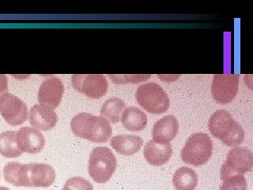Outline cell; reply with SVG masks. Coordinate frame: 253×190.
<instances>
[{
    "label": "cell",
    "instance_id": "3",
    "mask_svg": "<svg viewBox=\"0 0 253 190\" xmlns=\"http://www.w3.org/2000/svg\"><path fill=\"white\" fill-rule=\"evenodd\" d=\"M208 127L213 137L220 140L229 147L240 145L245 139L242 126L226 110H218L213 113Z\"/></svg>",
    "mask_w": 253,
    "mask_h": 190
},
{
    "label": "cell",
    "instance_id": "15",
    "mask_svg": "<svg viewBox=\"0 0 253 190\" xmlns=\"http://www.w3.org/2000/svg\"><path fill=\"white\" fill-rule=\"evenodd\" d=\"M146 161L153 166H162L169 162L172 156L171 144H161L153 140L149 141L144 148Z\"/></svg>",
    "mask_w": 253,
    "mask_h": 190
},
{
    "label": "cell",
    "instance_id": "8",
    "mask_svg": "<svg viewBox=\"0 0 253 190\" xmlns=\"http://www.w3.org/2000/svg\"><path fill=\"white\" fill-rule=\"evenodd\" d=\"M72 85L77 92L94 99L105 96L109 87L107 78L101 74H74Z\"/></svg>",
    "mask_w": 253,
    "mask_h": 190
},
{
    "label": "cell",
    "instance_id": "12",
    "mask_svg": "<svg viewBox=\"0 0 253 190\" xmlns=\"http://www.w3.org/2000/svg\"><path fill=\"white\" fill-rule=\"evenodd\" d=\"M16 141L22 153H38L45 145L43 134L33 127L20 128L18 132H16Z\"/></svg>",
    "mask_w": 253,
    "mask_h": 190
},
{
    "label": "cell",
    "instance_id": "2",
    "mask_svg": "<svg viewBox=\"0 0 253 190\" xmlns=\"http://www.w3.org/2000/svg\"><path fill=\"white\" fill-rule=\"evenodd\" d=\"M71 129L76 137L93 142H106L112 136L110 122L102 116L82 112L71 121Z\"/></svg>",
    "mask_w": 253,
    "mask_h": 190
},
{
    "label": "cell",
    "instance_id": "5",
    "mask_svg": "<svg viewBox=\"0 0 253 190\" xmlns=\"http://www.w3.org/2000/svg\"><path fill=\"white\" fill-rule=\"evenodd\" d=\"M213 154L212 141L206 133H194L190 137L181 150V160L186 164L202 166L207 163Z\"/></svg>",
    "mask_w": 253,
    "mask_h": 190
},
{
    "label": "cell",
    "instance_id": "7",
    "mask_svg": "<svg viewBox=\"0 0 253 190\" xmlns=\"http://www.w3.org/2000/svg\"><path fill=\"white\" fill-rule=\"evenodd\" d=\"M253 167V154L245 147H236L229 151L227 160L220 170L221 180L233 174H243Z\"/></svg>",
    "mask_w": 253,
    "mask_h": 190
},
{
    "label": "cell",
    "instance_id": "24",
    "mask_svg": "<svg viewBox=\"0 0 253 190\" xmlns=\"http://www.w3.org/2000/svg\"><path fill=\"white\" fill-rule=\"evenodd\" d=\"M7 91V77L4 74H0V97Z\"/></svg>",
    "mask_w": 253,
    "mask_h": 190
},
{
    "label": "cell",
    "instance_id": "18",
    "mask_svg": "<svg viewBox=\"0 0 253 190\" xmlns=\"http://www.w3.org/2000/svg\"><path fill=\"white\" fill-rule=\"evenodd\" d=\"M197 182V173L189 167H180L173 174L172 183L176 190H195Z\"/></svg>",
    "mask_w": 253,
    "mask_h": 190
},
{
    "label": "cell",
    "instance_id": "4",
    "mask_svg": "<svg viewBox=\"0 0 253 190\" xmlns=\"http://www.w3.org/2000/svg\"><path fill=\"white\" fill-rule=\"evenodd\" d=\"M117 167V161L108 147L94 148L89 157L88 171L93 181L99 184L107 183Z\"/></svg>",
    "mask_w": 253,
    "mask_h": 190
},
{
    "label": "cell",
    "instance_id": "10",
    "mask_svg": "<svg viewBox=\"0 0 253 190\" xmlns=\"http://www.w3.org/2000/svg\"><path fill=\"white\" fill-rule=\"evenodd\" d=\"M240 78L235 74H215L213 77L211 93L219 104H229L239 92Z\"/></svg>",
    "mask_w": 253,
    "mask_h": 190
},
{
    "label": "cell",
    "instance_id": "21",
    "mask_svg": "<svg viewBox=\"0 0 253 190\" xmlns=\"http://www.w3.org/2000/svg\"><path fill=\"white\" fill-rule=\"evenodd\" d=\"M220 190H247V180L242 174H233L223 180Z\"/></svg>",
    "mask_w": 253,
    "mask_h": 190
},
{
    "label": "cell",
    "instance_id": "11",
    "mask_svg": "<svg viewBox=\"0 0 253 190\" xmlns=\"http://www.w3.org/2000/svg\"><path fill=\"white\" fill-rule=\"evenodd\" d=\"M65 87L61 79L56 76L46 78L41 85L38 90V101L41 105L50 107L52 109L57 108L60 104Z\"/></svg>",
    "mask_w": 253,
    "mask_h": 190
},
{
    "label": "cell",
    "instance_id": "19",
    "mask_svg": "<svg viewBox=\"0 0 253 190\" xmlns=\"http://www.w3.org/2000/svg\"><path fill=\"white\" fill-rule=\"evenodd\" d=\"M125 109L126 102L123 99L118 97H111L101 106L100 114L111 123H118L121 121Z\"/></svg>",
    "mask_w": 253,
    "mask_h": 190
},
{
    "label": "cell",
    "instance_id": "1",
    "mask_svg": "<svg viewBox=\"0 0 253 190\" xmlns=\"http://www.w3.org/2000/svg\"><path fill=\"white\" fill-rule=\"evenodd\" d=\"M3 177L7 183L14 186L49 187L56 179V173L47 164L9 162L3 168Z\"/></svg>",
    "mask_w": 253,
    "mask_h": 190
},
{
    "label": "cell",
    "instance_id": "16",
    "mask_svg": "<svg viewBox=\"0 0 253 190\" xmlns=\"http://www.w3.org/2000/svg\"><path fill=\"white\" fill-rule=\"evenodd\" d=\"M144 144V141L134 134H120L111 140V146L122 155H133L137 153Z\"/></svg>",
    "mask_w": 253,
    "mask_h": 190
},
{
    "label": "cell",
    "instance_id": "13",
    "mask_svg": "<svg viewBox=\"0 0 253 190\" xmlns=\"http://www.w3.org/2000/svg\"><path fill=\"white\" fill-rule=\"evenodd\" d=\"M28 116L33 128L42 131L53 129L58 122V116L54 109L41 104L32 107Z\"/></svg>",
    "mask_w": 253,
    "mask_h": 190
},
{
    "label": "cell",
    "instance_id": "25",
    "mask_svg": "<svg viewBox=\"0 0 253 190\" xmlns=\"http://www.w3.org/2000/svg\"><path fill=\"white\" fill-rule=\"evenodd\" d=\"M0 190H11V189H9L7 187H3V186H0Z\"/></svg>",
    "mask_w": 253,
    "mask_h": 190
},
{
    "label": "cell",
    "instance_id": "20",
    "mask_svg": "<svg viewBox=\"0 0 253 190\" xmlns=\"http://www.w3.org/2000/svg\"><path fill=\"white\" fill-rule=\"evenodd\" d=\"M0 154L4 157L14 158L22 154L16 141L15 131H5L0 133Z\"/></svg>",
    "mask_w": 253,
    "mask_h": 190
},
{
    "label": "cell",
    "instance_id": "17",
    "mask_svg": "<svg viewBox=\"0 0 253 190\" xmlns=\"http://www.w3.org/2000/svg\"><path fill=\"white\" fill-rule=\"evenodd\" d=\"M121 120L125 128L130 131H140L145 129L148 123V118L144 111L135 107L126 108Z\"/></svg>",
    "mask_w": 253,
    "mask_h": 190
},
{
    "label": "cell",
    "instance_id": "23",
    "mask_svg": "<svg viewBox=\"0 0 253 190\" xmlns=\"http://www.w3.org/2000/svg\"><path fill=\"white\" fill-rule=\"evenodd\" d=\"M110 78L115 84H138L141 82H145L150 78V75H111Z\"/></svg>",
    "mask_w": 253,
    "mask_h": 190
},
{
    "label": "cell",
    "instance_id": "6",
    "mask_svg": "<svg viewBox=\"0 0 253 190\" xmlns=\"http://www.w3.org/2000/svg\"><path fill=\"white\" fill-rule=\"evenodd\" d=\"M138 104L153 114H161L170 107V99L167 92L156 83H146L138 87L136 91Z\"/></svg>",
    "mask_w": 253,
    "mask_h": 190
},
{
    "label": "cell",
    "instance_id": "22",
    "mask_svg": "<svg viewBox=\"0 0 253 190\" xmlns=\"http://www.w3.org/2000/svg\"><path fill=\"white\" fill-rule=\"evenodd\" d=\"M62 190H94V187L86 179L73 177L66 182Z\"/></svg>",
    "mask_w": 253,
    "mask_h": 190
},
{
    "label": "cell",
    "instance_id": "9",
    "mask_svg": "<svg viewBox=\"0 0 253 190\" xmlns=\"http://www.w3.org/2000/svg\"><path fill=\"white\" fill-rule=\"evenodd\" d=\"M0 114L11 126H19L28 118V106L25 101L11 93L0 97Z\"/></svg>",
    "mask_w": 253,
    "mask_h": 190
},
{
    "label": "cell",
    "instance_id": "14",
    "mask_svg": "<svg viewBox=\"0 0 253 190\" xmlns=\"http://www.w3.org/2000/svg\"><path fill=\"white\" fill-rule=\"evenodd\" d=\"M178 127V121L175 116H164L153 126V141L156 142H161V144H170V142L176 137Z\"/></svg>",
    "mask_w": 253,
    "mask_h": 190
}]
</instances>
